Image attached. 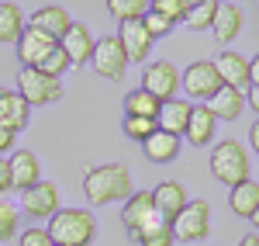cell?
Wrapping results in <instances>:
<instances>
[{
  "instance_id": "13",
  "label": "cell",
  "mask_w": 259,
  "mask_h": 246,
  "mask_svg": "<svg viewBox=\"0 0 259 246\" xmlns=\"http://www.w3.org/2000/svg\"><path fill=\"white\" fill-rule=\"evenodd\" d=\"M214 62V69H218V77L225 87H235V90H249V59L239 56L235 49H221L218 59Z\"/></svg>"
},
{
  "instance_id": "27",
  "label": "cell",
  "mask_w": 259,
  "mask_h": 246,
  "mask_svg": "<svg viewBox=\"0 0 259 246\" xmlns=\"http://www.w3.org/2000/svg\"><path fill=\"white\" fill-rule=\"evenodd\" d=\"M162 104L152 97V94H145L142 87H135L128 97H124V115H132V118H156L159 115Z\"/></svg>"
},
{
  "instance_id": "12",
  "label": "cell",
  "mask_w": 259,
  "mask_h": 246,
  "mask_svg": "<svg viewBox=\"0 0 259 246\" xmlns=\"http://www.w3.org/2000/svg\"><path fill=\"white\" fill-rule=\"evenodd\" d=\"M7 166H11V191H21L24 194L28 187H35L41 181V163L31 149H18L7 160Z\"/></svg>"
},
{
  "instance_id": "7",
  "label": "cell",
  "mask_w": 259,
  "mask_h": 246,
  "mask_svg": "<svg viewBox=\"0 0 259 246\" xmlns=\"http://www.w3.org/2000/svg\"><path fill=\"white\" fill-rule=\"evenodd\" d=\"M211 229V208L207 201H187V208L173 219V239L180 243H200Z\"/></svg>"
},
{
  "instance_id": "5",
  "label": "cell",
  "mask_w": 259,
  "mask_h": 246,
  "mask_svg": "<svg viewBox=\"0 0 259 246\" xmlns=\"http://www.w3.org/2000/svg\"><path fill=\"white\" fill-rule=\"evenodd\" d=\"M180 87L187 90L190 101L207 104L221 90V77H218V69H214L211 59H197V62H190V66L180 73Z\"/></svg>"
},
{
  "instance_id": "34",
  "label": "cell",
  "mask_w": 259,
  "mask_h": 246,
  "mask_svg": "<svg viewBox=\"0 0 259 246\" xmlns=\"http://www.w3.org/2000/svg\"><path fill=\"white\" fill-rule=\"evenodd\" d=\"M142 28L149 31V39H152V42L173 31V24H169L166 18H159V14H152V11H145V18H142Z\"/></svg>"
},
{
  "instance_id": "16",
  "label": "cell",
  "mask_w": 259,
  "mask_h": 246,
  "mask_svg": "<svg viewBox=\"0 0 259 246\" xmlns=\"http://www.w3.org/2000/svg\"><path fill=\"white\" fill-rule=\"evenodd\" d=\"M187 187L183 184H177V181H162L159 187H152V205H156V212H159L162 219H177L180 212L187 208Z\"/></svg>"
},
{
  "instance_id": "44",
  "label": "cell",
  "mask_w": 259,
  "mask_h": 246,
  "mask_svg": "<svg viewBox=\"0 0 259 246\" xmlns=\"http://www.w3.org/2000/svg\"><path fill=\"white\" fill-rule=\"evenodd\" d=\"M52 246H56V243H52Z\"/></svg>"
},
{
  "instance_id": "19",
  "label": "cell",
  "mask_w": 259,
  "mask_h": 246,
  "mask_svg": "<svg viewBox=\"0 0 259 246\" xmlns=\"http://www.w3.org/2000/svg\"><path fill=\"white\" fill-rule=\"evenodd\" d=\"M214 128H218V118L207 111V104H194L183 139H187L190 146H197V149H200V146H211V143H214Z\"/></svg>"
},
{
  "instance_id": "3",
  "label": "cell",
  "mask_w": 259,
  "mask_h": 246,
  "mask_svg": "<svg viewBox=\"0 0 259 246\" xmlns=\"http://www.w3.org/2000/svg\"><path fill=\"white\" fill-rule=\"evenodd\" d=\"M249 153H245V146L235 143V139H225L211 149V173H214V181L225 187H239L242 181H249Z\"/></svg>"
},
{
  "instance_id": "1",
  "label": "cell",
  "mask_w": 259,
  "mask_h": 246,
  "mask_svg": "<svg viewBox=\"0 0 259 246\" xmlns=\"http://www.w3.org/2000/svg\"><path fill=\"white\" fill-rule=\"evenodd\" d=\"M132 170L124 163H104V166H90L83 173V194L94 208L111 205V201H124L132 194Z\"/></svg>"
},
{
  "instance_id": "25",
  "label": "cell",
  "mask_w": 259,
  "mask_h": 246,
  "mask_svg": "<svg viewBox=\"0 0 259 246\" xmlns=\"http://www.w3.org/2000/svg\"><path fill=\"white\" fill-rule=\"evenodd\" d=\"M228 205H232V212H235L239 219H252V215H256V208H259V184L249 177V181H242L239 187H232Z\"/></svg>"
},
{
  "instance_id": "30",
  "label": "cell",
  "mask_w": 259,
  "mask_h": 246,
  "mask_svg": "<svg viewBox=\"0 0 259 246\" xmlns=\"http://www.w3.org/2000/svg\"><path fill=\"white\" fill-rule=\"evenodd\" d=\"M187 0H149V11L152 14H159V18H166L169 24H183V18H187Z\"/></svg>"
},
{
  "instance_id": "14",
  "label": "cell",
  "mask_w": 259,
  "mask_h": 246,
  "mask_svg": "<svg viewBox=\"0 0 259 246\" xmlns=\"http://www.w3.org/2000/svg\"><path fill=\"white\" fill-rule=\"evenodd\" d=\"M242 21H245V14H242L232 0H218V11H214V21H211V31H214V39H218L221 45H232V42L239 39V31H242Z\"/></svg>"
},
{
  "instance_id": "38",
  "label": "cell",
  "mask_w": 259,
  "mask_h": 246,
  "mask_svg": "<svg viewBox=\"0 0 259 246\" xmlns=\"http://www.w3.org/2000/svg\"><path fill=\"white\" fill-rule=\"evenodd\" d=\"M245 108H252L256 118H259V87H249V90H245Z\"/></svg>"
},
{
  "instance_id": "28",
  "label": "cell",
  "mask_w": 259,
  "mask_h": 246,
  "mask_svg": "<svg viewBox=\"0 0 259 246\" xmlns=\"http://www.w3.org/2000/svg\"><path fill=\"white\" fill-rule=\"evenodd\" d=\"M145 11H149V0H107V14L118 18L121 24L145 18Z\"/></svg>"
},
{
  "instance_id": "21",
  "label": "cell",
  "mask_w": 259,
  "mask_h": 246,
  "mask_svg": "<svg viewBox=\"0 0 259 246\" xmlns=\"http://www.w3.org/2000/svg\"><path fill=\"white\" fill-rule=\"evenodd\" d=\"M69 24H73V18H69V11H66V7H59V4L38 7V11L31 14V28L45 31L49 39H56V42H59L62 35L69 31Z\"/></svg>"
},
{
  "instance_id": "18",
  "label": "cell",
  "mask_w": 259,
  "mask_h": 246,
  "mask_svg": "<svg viewBox=\"0 0 259 246\" xmlns=\"http://www.w3.org/2000/svg\"><path fill=\"white\" fill-rule=\"evenodd\" d=\"M190 111H194V104L183 101V97L162 101L159 115H156V125H159V132H169V135H180V139H183V132H187V122H190Z\"/></svg>"
},
{
  "instance_id": "39",
  "label": "cell",
  "mask_w": 259,
  "mask_h": 246,
  "mask_svg": "<svg viewBox=\"0 0 259 246\" xmlns=\"http://www.w3.org/2000/svg\"><path fill=\"white\" fill-rule=\"evenodd\" d=\"M249 87H259V56L249 59Z\"/></svg>"
},
{
  "instance_id": "35",
  "label": "cell",
  "mask_w": 259,
  "mask_h": 246,
  "mask_svg": "<svg viewBox=\"0 0 259 246\" xmlns=\"http://www.w3.org/2000/svg\"><path fill=\"white\" fill-rule=\"evenodd\" d=\"M18 246H52V236L41 226H31L24 232H18Z\"/></svg>"
},
{
  "instance_id": "40",
  "label": "cell",
  "mask_w": 259,
  "mask_h": 246,
  "mask_svg": "<svg viewBox=\"0 0 259 246\" xmlns=\"http://www.w3.org/2000/svg\"><path fill=\"white\" fill-rule=\"evenodd\" d=\"M249 146H252V149L259 153V118L252 122V128H249Z\"/></svg>"
},
{
  "instance_id": "10",
  "label": "cell",
  "mask_w": 259,
  "mask_h": 246,
  "mask_svg": "<svg viewBox=\"0 0 259 246\" xmlns=\"http://www.w3.org/2000/svg\"><path fill=\"white\" fill-rule=\"evenodd\" d=\"M21 208L31 215V219H52L59 212V187L49 184V181H38L35 187H28L21 194Z\"/></svg>"
},
{
  "instance_id": "29",
  "label": "cell",
  "mask_w": 259,
  "mask_h": 246,
  "mask_svg": "<svg viewBox=\"0 0 259 246\" xmlns=\"http://www.w3.org/2000/svg\"><path fill=\"white\" fill-rule=\"evenodd\" d=\"M214 11H218V0H204V4H194V7H187V18H183V24H187L190 31L211 28V21H214Z\"/></svg>"
},
{
  "instance_id": "36",
  "label": "cell",
  "mask_w": 259,
  "mask_h": 246,
  "mask_svg": "<svg viewBox=\"0 0 259 246\" xmlns=\"http://www.w3.org/2000/svg\"><path fill=\"white\" fill-rule=\"evenodd\" d=\"M14 139H18L14 132H7V128H0V156H7V153L14 149Z\"/></svg>"
},
{
  "instance_id": "41",
  "label": "cell",
  "mask_w": 259,
  "mask_h": 246,
  "mask_svg": "<svg viewBox=\"0 0 259 246\" xmlns=\"http://www.w3.org/2000/svg\"><path fill=\"white\" fill-rule=\"evenodd\" d=\"M239 246H259V232H245Z\"/></svg>"
},
{
  "instance_id": "17",
  "label": "cell",
  "mask_w": 259,
  "mask_h": 246,
  "mask_svg": "<svg viewBox=\"0 0 259 246\" xmlns=\"http://www.w3.org/2000/svg\"><path fill=\"white\" fill-rule=\"evenodd\" d=\"M118 42H121V49H124V56H128V62H142V66H145V56H149V49H152V39H149V31L142 28V18L124 21Z\"/></svg>"
},
{
  "instance_id": "6",
  "label": "cell",
  "mask_w": 259,
  "mask_h": 246,
  "mask_svg": "<svg viewBox=\"0 0 259 246\" xmlns=\"http://www.w3.org/2000/svg\"><path fill=\"white\" fill-rule=\"evenodd\" d=\"M142 90L145 94H152L156 101H173L180 90V69L173 66L169 59H156L145 66V73H142Z\"/></svg>"
},
{
  "instance_id": "8",
  "label": "cell",
  "mask_w": 259,
  "mask_h": 246,
  "mask_svg": "<svg viewBox=\"0 0 259 246\" xmlns=\"http://www.w3.org/2000/svg\"><path fill=\"white\" fill-rule=\"evenodd\" d=\"M94 69H97L100 77H107V80H124V69L132 66L128 56H124V49H121L118 35H104V39L94 42Z\"/></svg>"
},
{
  "instance_id": "26",
  "label": "cell",
  "mask_w": 259,
  "mask_h": 246,
  "mask_svg": "<svg viewBox=\"0 0 259 246\" xmlns=\"http://www.w3.org/2000/svg\"><path fill=\"white\" fill-rule=\"evenodd\" d=\"M24 28H28V24H24V14H21L18 4H7V0H0V45H11V42H18Z\"/></svg>"
},
{
  "instance_id": "24",
  "label": "cell",
  "mask_w": 259,
  "mask_h": 246,
  "mask_svg": "<svg viewBox=\"0 0 259 246\" xmlns=\"http://www.w3.org/2000/svg\"><path fill=\"white\" fill-rule=\"evenodd\" d=\"M142 149H145V160H152V163H173L180 156V135H169V132H152L145 143H142Z\"/></svg>"
},
{
  "instance_id": "4",
  "label": "cell",
  "mask_w": 259,
  "mask_h": 246,
  "mask_svg": "<svg viewBox=\"0 0 259 246\" xmlns=\"http://www.w3.org/2000/svg\"><path fill=\"white\" fill-rule=\"evenodd\" d=\"M18 97L28 108L56 104V101H62V80L41 73V69H21L18 73Z\"/></svg>"
},
{
  "instance_id": "11",
  "label": "cell",
  "mask_w": 259,
  "mask_h": 246,
  "mask_svg": "<svg viewBox=\"0 0 259 246\" xmlns=\"http://www.w3.org/2000/svg\"><path fill=\"white\" fill-rule=\"evenodd\" d=\"M94 35H90V28L83 24V21H73L69 24V31L59 39V49L66 52V59H69V66H87L90 62V56H94Z\"/></svg>"
},
{
  "instance_id": "2",
  "label": "cell",
  "mask_w": 259,
  "mask_h": 246,
  "mask_svg": "<svg viewBox=\"0 0 259 246\" xmlns=\"http://www.w3.org/2000/svg\"><path fill=\"white\" fill-rule=\"evenodd\" d=\"M45 232L56 246H90L97 236V219L90 215V208H59L49 219Z\"/></svg>"
},
{
  "instance_id": "33",
  "label": "cell",
  "mask_w": 259,
  "mask_h": 246,
  "mask_svg": "<svg viewBox=\"0 0 259 246\" xmlns=\"http://www.w3.org/2000/svg\"><path fill=\"white\" fill-rule=\"evenodd\" d=\"M38 69H41V73H49V77H56V80H62V73L69 69V59H66V52H62L59 45H56V49H52V52L41 59Z\"/></svg>"
},
{
  "instance_id": "42",
  "label": "cell",
  "mask_w": 259,
  "mask_h": 246,
  "mask_svg": "<svg viewBox=\"0 0 259 246\" xmlns=\"http://www.w3.org/2000/svg\"><path fill=\"white\" fill-rule=\"evenodd\" d=\"M252 226H256V232H259V208H256V215H252Z\"/></svg>"
},
{
  "instance_id": "9",
  "label": "cell",
  "mask_w": 259,
  "mask_h": 246,
  "mask_svg": "<svg viewBox=\"0 0 259 246\" xmlns=\"http://www.w3.org/2000/svg\"><path fill=\"white\" fill-rule=\"evenodd\" d=\"M14 45H18L21 69H38L41 59H45V56H49V52H52V49H56L59 42L49 39L45 31H38V28H31V24H28V28L21 31V39L14 42Z\"/></svg>"
},
{
  "instance_id": "23",
  "label": "cell",
  "mask_w": 259,
  "mask_h": 246,
  "mask_svg": "<svg viewBox=\"0 0 259 246\" xmlns=\"http://www.w3.org/2000/svg\"><path fill=\"white\" fill-rule=\"evenodd\" d=\"M132 239H135L139 246H173V222L162 219L159 212H156L145 226H139L135 232H132Z\"/></svg>"
},
{
  "instance_id": "32",
  "label": "cell",
  "mask_w": 259,
  "mask_h": 246,
  "mask_svg": "<svg viewBox=\"0 0 259 246\" xmlns=\"http://www.w3.org/2000/svg\"><path fill=\"white\" fill-rule=\"evenodd\" d=\"M18 222H21L18 208L0 201V243H11V239L18 236Z\"/></svg>"
},
{
  "instance_id": "15",
  "label": "cell",
  "mask_w": 259,
  "mask_h": 246,
  "mask_svg": "<svg viewBox=\"0 0 259 246\" xmlns=\"http://www.w3.org/2000/svg\"><path fill=\"white\" fill-rule=\"evenodd\" d=\"M31 122V108L18 97V90H0V128L7 132H24Z\"/></svg>"
},
{
  "instance_id": "31",
  "label": "cell",
  "mask_w": 259,
  "mask_h": 246,
  "mask_svg": "<svg viewBox=\"0 0 259 246\" xmlns=\"http://www.w3.org/2000/svg\"><path fill=\"white\" fill-rule=\"evenodd\" d=\"M121 128H124V135H128V139L145 143L159 125H156V118H132V115H124V125H121Z\"/></svg>"
},
{
  "instance_id": "20",
  "label": "cell",
  "mask_w": 259,
  "mask_h": 246,
  "mask_svg": "<svg viewBox=\"0 0 259 246\" xmlns=\"http://www.w3.org/2000/svg\"><path fill=\"white\" fill-rule=\"evenodd\" d=\"M156 215V205H152V191H132L124 198V208H121V222L128 232H135L139 226H145L149 219Z\"/></svg>"
},
{
  "instance_id": "22",
  "label": "cell",
  "mask_w": 259,
  "mask_h": 246,
  "mask_svg": "<svg viewBox=\"0 0 259 246\" xmlns=\"http://www.w3.org/2000/svg\"><path fill=\"white\" fill-rule=\"evenodd\" d=\"M207 111L218 118V122H235L242 111H245V90H235V87H225L207 101Z\"/></svg>"
},
{
  "instance_id": "43",
  "label": "cell",
  "mask_w": 259,
  "mask_h": 246,
  "mask_svg": "<svg viewBox=\"0 0 259 246\" xmlns=\"http://www.w3.org/2000/svg\"><path fill=\"white\" fill-rule=\"evenodd\" d=\"M187 4H190V7H194V4H204V0H187Z\"/></svg>"
},
{
  "instance_id": "37",
  "label": "cell",
  "mask_w": 259,
  "mask_h": 246,
  "mask_svg": "<svg viewBox=\"0 0 259 246\" xmlns=\"http://www.w3.org/2000/svg\"><path fill=\"white\" fill-rule=\"evenodd\" d=\"M4 191H11V166H7V160H0V194Z\"/></svg>"
}]
</instances>
